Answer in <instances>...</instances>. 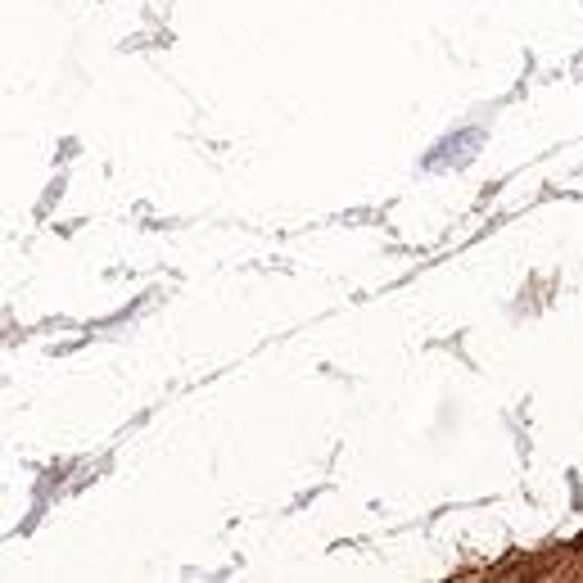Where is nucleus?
Returning a JSON list of instances; mask_svg holds the SVG:
<instances>
[{
	"label": "nucleus",
	"mask_w": 583,
	"mask_h": 583,
	"mask_svg": "<svg viewBox=\"0 0 583 583\" xmlns=\"http://www.w3.org/2000/svg\"><path fill=\"white\" fill-rule=\"evenodd\" d=\"M480 141H484V132L466 127V132L448 136L443 145H434V150L425 154V168H430V172H439V168H461V163H466L475 150H480Z\"/></svg>",
	"instance_id": "f257e3e1"
}]
</instances>
